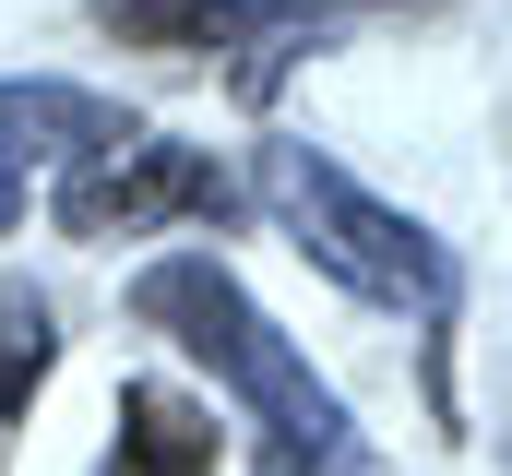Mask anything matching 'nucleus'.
Masks as SVG:
<instances>
[{"instance_id":"nucleus-1","label":"nucleus","mask_w":512,"mask_h":476,"mask_svg":"<svg viewBox=\"0 0 512 476\" xmlns=\"http://www.w3.org/2000/svg\"><path fill=\"white\" fill-rule=\"evenodd\" d=\"M131 310H143L155 334H179L191 357H215V369L262 405V429L286 441V465H346V405H334V393L310 381V357L239 298V274H227L215 250H167V262H143V274H131Z\"/></svg>"},{"instance_id":"nucleus-2","label":"nucleus","mask_w":512,"mask_h":476,"mask_svg":"<svg viewBox=\"0 0 512 476\" xmlns=\"http://www.w3.org/2000/svg\"><path fill=\"white\" fill-rule=\"evenodd\" d=\"M262 203L298 227V250H310L334 286H358L370 310H417V322L453 310V250L417 227V215L370 203L334 155H310V143H262Z\"/></svg>"},{"instance_id":"nucleus-3","label":"nucleus","mask_w":512,"mask_h":476,"mask_svg":"<svg viewBox=\"0 0 512 476\" xmlns=\"http://www.w3.org/2000/svg\"><path fill=\"white\" fill-rule=\"evenodd\" d=\"M239 191L191 155V143H155V131H120V143H96L72 179H60V227L72 238H143L167 227V215H227Z\"/></svg>"},{"instance_id":"nucleus-4","label":"nucleus","mask_w":512,"mask_h":476,"mask_svg":"<svg viewBox=\"0 0 512 476\" xmlns=\"http://www.w3.org/2000/svg\"><path fill=\"white\" fill-rule=\"evenodd\" d=\"M120 131L131 119L108 96H84V84H0V179H24L36 155H96Z\"/></svg>"},{"instance_id":"nucleus-5","label":"nucleus","mask_w":512,"mask_h":476,"mask_svg":"<svg viewBox=\"0 0 512 476\" xmlns=\"http://www.w3.org/2000/svg\"><path fill=\"white\" fill-rule=\"evenodd\" d=\"M358 12H405V0H215V36H239L251 60H239V96L274 84V60H298V48H322L334 24H358Z\"/></svg>"},{"instance_id":"nucleus-6","label":"nucleus","mask_w":512,"mask_h":476,"mask_svg":"<svg viewBox=\"0 0 512 476\" xmlns=\"http://www.w3.org/2000/svg\"><path fill=\"white\" fill-rule=\"evenodd\" d=\"M120 476H215V417L167 381H131L120 393Z\"/></svg>"},{"instance_id":"nucleus-7","label":"nucleus","mask_w":512,"mask_h":476,"mask_svg":"<svg viewBox=\"0 0 512 476\" xmlns=\"http://www.w3.org/2000/svg\"><path fill=\"white\" fill-rule=\"evenodd\" d=\"M36 381H48V298L0 286V417H24Z\"/></svg>"},{"instance_id":"nucleus-8","label":"nucleus","mask_w":512,"mask_h":476,"mask_svg":"<svg viewBox=\"0 0 512 476\" xmlns=\"http://www.w3.org/2000/svg\"><path fill=\"white\" fill-rule=\"evenodd\" d=\"M96 24L120 48H203L215 36V0H96Z\"/></svg>"},{"instance_id":"nucleus-9","label":"nucleus","mask_w":512,"mask_h":476,"mask_svg":"<svg viewBox=\"0 0 512 476\" xmlns=\"http://www.w3.org/2000/svg\"><path fill=\"white\" fill-rule=\"evenodd\" d=\"M12 215H24V179H0V227H12Z\"/></svg>"},{"instance_id":"nucleus-10","label":"nucleus","mask_w":512,"mask_h":476,"mask_svg":"<svg viewBox=\"0 0 512 476\" xmlns=\"http://www.w3.org/2000/svg\"><path fill=\"white\" fill-rule=\"evenodd\" d=\"M286 476H298V465H286Z\"/></svg>"}]
</instances>
